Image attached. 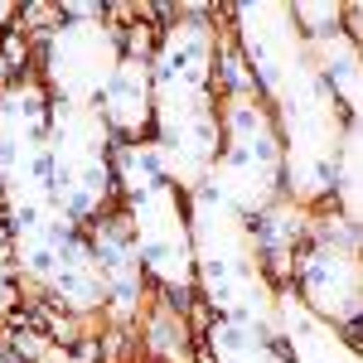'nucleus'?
<instances>
[{
  "label": "nucleus",
  "mask_w": 363,
  "mask_h": 363,
  "mask_svg": "<svg viewBox=\"0 0 363 363\" xmlns=\"http://www.w3.org/2000/svg\"><path fill=\"white\" fill-rule=\"evenodd\" d=\"M0 359H5V320H0Z\"/></svg>",
  "instance_id": "obj_19"
},
{
  "label": "nucleus",
  "mask_w": 363,
  "mask_h": 363,
  "mask_svg": "<svg viewBox=\"0 0 363 363\" xmlns=\"http://www.w3.org/2000/svg\"><path fill=\"white\" fill-rule=\"evenodd\" d=\"M203 189L242 218H257L267 203L281 199V131L257 92L218 97V160Z\"/></svg>",
  "instance_id": "obj_2"
},
{
  "label": "nucleus",
  "mask_w": 363,
  "mask_h": 363,
  "mask_svg": "<svg viewBox=\"0 0 363 363\" xmlns=\"http://www.w3.org/2000/svg\"><path fill=\"white\" fill-rule=\"evenodd\" d=\"M184 218H189V247H194V301H203L213 320L267 330L277 306V281L257 262L247 218L208 189H194L184 199Z\"/></svg>",
  "instance_id": "obj_1"
},
{
  "label": "nucleus",
  "mask_w": 363,
  "mask_h": 363,
  "mask_svg": "<svg viewBox=\"0 0 363 363\" xmlns=\"http://www.w3.org/2000/svg\"><path fill=\"white\" fill-rule=\"evenodd\" d=\"M83 238L92 247V257H97V272H102V330L107 335H136L140 315H145L155 291H150V281L140 272V257H136L121 203L112 213L92 218L83 228Z\"/></svg>",
  "instance_id": "obj_9"
},
{
  "label": "nucleus",
  "mask_w": 363,
  "mask_h": 363,
  "mask_svg": "<svg viewBox=\"0 0 363 363\" xmlns=\"http://www.w3.org/2000/svg\"><path fill=\"white\" fill-rule=\"evenodd\" d=\"M359 184H363V136H359V116H349L344 140H339V155H335V184H330V208H335L339 218H349V223L363 218Z\"/></svg>",
  "instance_id": "obj_17"
},
{
  "label": "nucleus",
  "mask_w": 363,
  "mask_h": 363,
  "mask_svg": "<svg viewBox=\"0 0 363 363\" xmlns=\"http://www.w3.org/2000/svg\"><path fill=\"white\" fill-rule=\"evenodd\" d=\"M131 242H136L140 272L155 296H169L179 306H194V247H189V218L179 189H150V194L121 203Z\"/></svg>",
  "instance_id": "obj_7"
},
{
  "label": "nucleus",
  "mask_w": 363,
  "mask_h": 363,
  "mask_svg": "<svg viewBox=\"0 0 363 363\" xmlns=\"http://www.w3.org/2000/svg\"><path fill=\"white\" fill-rule=\"evenodd\" d=\"M49 107L54 97L34 73L0 83V213L5 228L54 208L49 194Z\"/></svg>",
  "instance_id": "obj_3"
},
{
  "label": "nucleus",
  "mask_w": 363,
  "mask_h": 363,
  "mask_svg": "<svg viewBox=\"0 0 363 363\" xmlns=\"http://www.w3.org/2000/svg\"><path fill=\"white\" fill-rule=\"evenodd\" d=\"M306 58L315 68V78L325 83V92L339 102L344 116H359L363 102V49L354 29H330V34H315L306 39Z\"/></svg>",
  "instance_id": "obj_14"
},
{
  "label": "nucleus",
  "mask_w": 363,
  "mask_h": 363,
  "mask_svg": "<svg viewBox=\"0 0 363 363\" xmlns=\"http://www.w3.org/2000/svg\"><path fill=\"white\" fill-rule=\"evenodd\" d=\"M0 363H25V359H10V354H5V359H0Z\"/></svg>",
  "instance_id": "obj_20"
},
{
  "label": "nucleus",
  "mask_w": 363,
  "mask_h": 363,
  "mask_svg": "<svg viewBox=\"0 0 363 363\" xmlns=\"http://www.w3.org/2000/svg\"><path fill=\"white\" fill-rule=\"evenodd\" d=\"M131 363H145V359H131Z\"/></svg>",
  "instance_id": "obj_21"
},
{
  "label": "nucleus",
  "mask_w": 363,
  "mask_h": 363,
  "mask_svg": "<svg viewBox=\"0 0 363 363\" xmlns=\"http://www.w3.org/2000/svg\"><path fill=\"white\" fill-rule=\"evenodd\" d=\"M39 306L73 320V325L102 320V272H97V257H92L83 233H73L68 247L58 252V262L49 267V277L39 286Z\"/></svg>",
  "instance_id": "obj_12"
},
{
  "label": "nucleus",
  "mask_w": 363,
  "mask_h": 363,
  "mask_svg": "<svg viewBox=\"0 0 363 363\" xmlns=\"http://www.w3.org/2000/svg\"><path fill=\"white\" fill-rule=\"evenodd\" d=\"M291 20H296V29H301L306 39H315V34L344 29L349 5H344V0H296V5H291Z\"/></svg>",
  "instance_id": "obj_18"
},
{
  "label": "nucleus",
  "mask_w": 363,
  "mask_h": 363,
  "mask_svg": "<svg viewBox=\"0 0 363 363\" xmlns=\"http://www.w3.org/2000/svg\"><path fill=\"white\" fill-rule=\"evenodd\" d=\"M291 296L335 325L344 335H359L363 315V262H359V223L339 218L335 208H310V238L291 262Z\"/></svg>",
  "instance_id": "obj_5"
},
{
  "label": "nucleus",
  "mask_w": 363,
  "mask_h": 363,
  "mask_svg": "<svg viewBox=\"0 0 363 363\" xmlns=\"http://www.w3.org/2000/svg\"><path fill=\"white\" fill-rule=\"evenodd\" d=\"M136 349L145 363H199V325L189 320V306L150 296L136 325Z\"/></svg>",
  "instance_id": "obj_15"
},
{
  "label": "nucleus",
  "mask_w": 363,
  "mask_h": 363,
  "mask_svg": "<svg viewBox=\"0 0 363 363\" xmlns=\"http://www.w3.org/2000/svg\"><path fill=\"white\" fill-rule=\"evenodd\" d=\"M121 54H126V39H121V25L112 20V5L102 15H58L34 39V78L44 83L54 102L97 107Z\"/></svg>",
  "instance_id": "obj_6"
},
{
  "label": "nucleus",
  "mask_w": 363,
  "mask_h": 363,
  "mask_svg": "<svg viewBox=\"0 0 363 363\" xmlns=\"http://www.w3.org/2000/svg\"><path fill=\"white\" fill-rule=\"evenodd\" d=\"M228 39L233 49L242 54L257 97L267 102L286 78H296L306 68V34L291 20V5L286 0H242V5H228Z\"/></svg>",
  "instance_id": "obj_8"
},
{
  "label": "nucleus",
  "mask_w": 363,
  "mask_h": 363,
  "mask_svg": "<svg viewBox=\"0 0 363 363\" xmlns=\"http://www.w3.org/2000/svg\"><path fill=\"white\" fill-rule=\"evenodd\" d=\"M49 194L68 223L87 228L116 208L112 189V131L97 107L54 102L49 107Z\"/></svg>",
  "instance_id": "obj_4"
},
{
  "label": "nucleus",
  "mask_w": 363,
  "mask_h": 363,
  "mask_svg": "<svg viewBox=\"0 0 363 363\" xmlns=\"http://www.w3.org/2000/svg\"><path fill=\"white\" fill-rule=\"evenodd\" d=\"M165 184V169L155 155V140H116L112 145V189L116 203H131V199L150 194Z\"/></svg>",
  "instance_id": "obj_16"
},
{
  "label": "nucleus",
  "mask_w": 363,
  "mask_h": 363,
  "mask_svg": "<svg viewBox=\"0 0 363 363\" xmlns=\"http://www.w3.org/2000/svg\"><path fill=\"white\" fill-rule=\"evenodd\" d=\"M247 228H252V247H257L262 272L277 286H286L291 281V262H296V252L306 247V238H310V208L291 203V199H277L257 218H247Z\"/></svg>",
  "instance_id": "obj_13"
},
{
  "label": "nucleus",
  "mask_w": 363,
  "mask_h": 363,
  "mask_svg": "<svg viewBox=\"0 0 363 363\" xmlns=\"http://www.w3.org/2000/svg\"><path fill=\"white\" fill-rule=\"evenodd\" d=\"M267 335L286 354V363H363L354 335H344L335 325H325L320 315H310L291 296V286H277V306H272Z\"/></svg>",
  "instance_id": "obj_11"
},
{
  "label": "nucleus",
  "mask_w": 363,
  "mask_h": 363,
  "mask_svg": "<svg viewBox=\"0 0 363 363\" xmlns=\"http://www.w3.org/2000/svg\"><path fill=\"white\" fill-rule=\"evenodd\" d=\"M126 54L97 97V116L107 121L112 140H150V112H155V83H150V39L155 25H121Z\"/></svg>",
  "instance_id": "obj_10"
}]
</instances>
